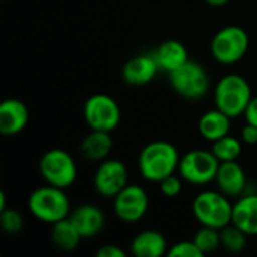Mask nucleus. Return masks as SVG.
<instances>
[{
    "mask_svg": "<svg viewBox=\"0 0 257 257\" xmlns=\"http://www.w3.org/2000/svg\"><path fill=\"white\" fill-rule=\"evenodd\" d=\"M232 224L248 236H257V194H242L233 205Z\"/></svg>",
    "mask_w": 257,
    "mask_h": 257,
    "instance_id": "dca6fc26",
    "label": "nucleus"
},
{
    "mask_svg": "<svg viewBox=\"0 0 257 257\" xmlns=\"http://www.w3.org/2000/svg\"><path fill=\"white\" fill-rule=\"evenodd\" d=\"M27 206L36 220L51 226L63 218H68L71 214V203L65 190L48 184L32 191Z\"/></svg>",
    "mask_w": 257,
    "mask_h": 257,
    "instance_id": "f03ea898",
    "label": "nucleus"
},
{
    "mask_svg": "<svg viewBox=\"0 0 257 257\" xmlns=\"http://www.w3.org/2000/svg\"><path fill=\"white\" fill-rule=\"evenodd\" d=\"M148 209V193L137 184H128L117 196L113 197V212L120 221L126 224L140 221L146 215Z\"/></svg>",
    "mask_w": 257,
    "mask_h": 257,
    "instance_id": "9d476101",
    "label": "nucleus"
},
{
    "mask_svg": "<svg viewBox=\"0 0 257 257\" xmlns=\"http://www.w3.org/2000/svg\"><path fill=\"white\" fill-rule=\"evenodd\" d=\"M179 161L181 157L175 145L166 140H155L143 146L139 154L137 166L143 179L160 184L164 178L175 175Z\"/></svg>",
    "mask_w": 257,
    "mask_h": 257,
    "instance_id": "f257e3e1",
    "label": "nucleus"
},
{
    "mask_svg": "<svg viewBox=\"0 0 257 257\" xmlns=\"http://www.w3.org/2000/svg\"><path fill=\"white\" fill-rule=\"evenodd\" d=\"M193 241L202 250L203 254H209L221 247V232L214 227L202 226V229H199L194 235Z\"/></svg>",
    "mask_w": 257,
    "mask_h": 257,
    "instance_id": "b1692460",
    "label": "nucleus"
},
{
    "mask_svg": "<svg viewBox=\"0 0 257 257\" xmlns=\"http://www.w3.org/2000/svg\"><path fill=\"white\" fill-rule=\"evenodd\" d=\"M29 122V110L20 99L9 98L0 104V134L15 136L21 133Z\"/></svg>",
    "mask_w": 257,
    "mask_h": 257,
    "instance_id": "2eb2a0df",
    "label": "nucleus"
},
{
    "mask_svg": "<svg viewBox=\"0 0 257 257\" xmlns=\"http://www.w3.org/2000/svg\"><path fill=\"white\" fill-rule=\"evenodd\" d=\"M241 139L247 145H254L257 146V126L251 123H245V126L241 131Z\"/></svg>",
    "mask_w": 257,
    "mask_h": 257,
    "instance_id": "c85d7f7f",
    "label": "nucleus"
},
{
    "mask_svg": "<svg viewBox=\"0 0 257 257\" xmlns=\"http://www.w3.org/2000/svg\"><path fill=\"white\" fill-rule=\"evenodd\" d=\"M0 226L6 235H18L24 227V220L17 209H5L0 212Z\"/></svg>",
    "mask_w": 257,
    "mask_h": 257,
    "instance_id": "393cba45",
    "label": "nucleus"
},
{
    "mask_svg": "<svg viewBox=\"0 0 257 257\" xmlns=\"http://www.w3.org/2000/svg\"><path fill=\"white\" fill-rule=\"evenodd\" d=\"M111 149H113V139L107 131L90 130V133L80 143L81 155L92 163H101L105 158H108Z\"/></svg>",
    "mask_w": 257,
    "mask_h": 257,
    "instance_id": "a211bd4d",
    "label": "nucleus"
},
{
    "mask_svg": "<svg viewBox=\"0 0 257 257\" xmlns=\"http://www.w3.org/2000/svg\"><path fill=\"white\" fill-rule=\"evenodd\" d=\"M154 54L160 65V69L169 74L190 60L185 45L178 39H167L161 42L158 48L154 51Z\"/></svg>",
    "mask_w": 257,
    "mask_h": 257,
    "instance_id": "f3484780",
    "label": "nucleus"
},
{
    "mask_svg": "<svg viewBox=\"0 0 257 257\" xmlns=\"http://www.w3.org/2000/svg\"><path fill=\"white\" fill-rule=\"evenodd\" d=\"M200 136L208 142H215L230 133L232 117H229L221 110H209L206 111L197 123Z\"/></svg>",
    "mask_w": 257,
    "mask_h": 257,
    "instance_id": "aec40b11",
    "label": "nucleus"
},
{
    "mask_svg": "<svg viewBox=\"0 0 257 257\" xmlns=\"http://www.w3.org/2000/svg\"><path fill=\"white\" fill-rule=\"evenodd\" d=\"M160 190L161 193L169 197V199H175L181 194L182 191V181L179 176L176 175H170L167 178H164L161 182H160Z\"/></svg>",
    "mask_w": 257,
    "mask_h": 257,
    "instance_id": "bb28decb",
    "label": "nucleus"
},
{
    "mask_svg": "<svg viewBox=\"0 0 257 257\" xmlns=\"http://www.w3.org/2000/svg\"><path fill=\"white\" fill-rule=\"evenodd\" d=\"M169 81L175 93L190 101L203 98L211 87L208 71L196 60H188L181 68L170 72Z\"/></svg>",
    "mask_w": 257,
    "mask_h": 257,
    "instance_id": "423d86ee",
    "label": "nucleus"
},
{
    "mask_svg": "<svg viewBox=\"0 0 257 257\" xmlns=\"http://www.w3.org/2000/svg\"><path fill=\"white\" fill-rule=\"evenodd\" d=\"M69 220L77 227L83 239L98 236L105 227V215L96 205L84 203L77 206L69 214Z\"/></svg>",
    "mask_w": 257,
    "mask_h": 257,
    "instance_id": "ddd939ff",
    "label": "nucleus"
},
{
    "mask_svg": "<svg viewBox=\"0 0 257 257\" xmlns=\"http://www.w3.org/2000/svg\"><path fill=\"white\" fill-rule=\"evenodd\" d=\"M256 148H257V146H256Z\"/></svg>",
    "mask_w": 257,
    "mask_h": 257,
    "instance_id": "473e14b6",
    "label": "nucleus"
},
{
    "mask_svg": "<svg viewBox=\"0 0 257 257\" xmlns=\"http://www.w3.org/2000/svg\"><path fill=\"white\" fill-rule=\"evenodd\" d=\"M6 209V196L3 191H0V212Z\"/></svg>",
    "mask_w": 257,
    "mask_h": 257,
    "instance_id": "2f4dec72",
    "label": "nucleus"
},
{
    "mask_svg": "<svg viewBox=\"0 0 257 257\" xmlns=\"http://www.w3.org/2000/svg\"><path fill=\"white\" fill-rule=\"evenodd\" d=\"M208 5H211V6H214V8H221V6H224V5H227L230 0H205Z\"/></svg>",
    "mask_w": 257,
    "mask_h": 257,
    "instance_id": "7c9ffc66",
    "label": "nucleus"
},
{
    "mask_svg": "<svg viewBox=\"0 0 257 257\" xmlns=\"http://www.w3.org/2000/svg\"><path fill=\"white\" fill-rule=\"evenodd\" d=\"M83 116L90 130L111 133L119 126L122 111L114 98L105 93H96L84 102Z\"/></svg>",
    "mask_w": 257,
    "mask_h": 257,
    "instance_id": "1a4fd4ad",
    "label": "nucleus"
},
{
    "mask_svg": "<svg viewBox=\"0 0 257 257\" xmlns=\"http://www.w3.org/2000/svg\"><path fill=\"white\" fill-rule=\"evenodd\" d=\"M81 239L83 238H81L80 232L72 224L69 217L53 224L51 241L56 245V248H59L62 251H72L78 247Z\"/></svg>",
    "mask_w": 257,
    "mask_h": 257,
    "instance_id": "412c9836",
    "label": "nucleus"
},
{
    "mask_svg": "<svg viewBox=\"0 0 257 257\" xmlns=\"http://www.w3.org/2000/svg\"><path fill=\"white\" fill-rule=\"evenodd\" d=\"M170 257H202L205 256L202 250L196 245L194 241H181L172 245V248L167 251Z\"/></svg>",
    "mask_w": 257,
    "mask_h": 257,
    "instance_id": "a878e982",
    "label": "nucleus"
},
{
    "mask_svg": "<svg viewBox=\"0 0 257 257\" xmlns=\"http://www.w3.org/2000/svg\"><path fill=\"white\" fill-rule=\"evenodd\" d=\"M39 172L48 185H54L63 190L69 188L78 175L75 160L68 151L60 148H53L41 157Z\"/></svg>",
    "mask_w": 257,
    "mask_h": 257,
    "instance_id": "0eeeda50",
    "label": "nucleus"
},
{
    "mask_svg": "<svg viewBox=\"0 0 257 257\" xmlns=\"http://www.w3.org/2000/svg\"><path fill=\"white\" fill-rule=\"evenodd\" d=\"M130 250L136 257H161L169 251L166 238L157 230H143L137 233L131 241Z\"/></svg>",
    "mask_w": 257,
    "mask_h": 257,
    "instance_id": "6ab92c4d",
    "label": "nucleus"
},
{
    "mask_svg": "<svg viewBox=\"0 0 257 257\" xmlns=\"http://www.w3.org/2000/svg\"><path fill=\"white\" fill-rule=\"evenodd\" d=\"M220 167V160L212 154V151L193 149L181 157L179 161V176L193 185H206L215 181Z\"/></svg>",
    "mask_w": 257,
    "mask_h": 257,
    "instance_id": "6e6552de",
    "label": "nucleus"
},
{
    "mask_svg": "<svg viewBox=\"0 0 257 257\" xmlns=\"http://www.w3.org/2000/svg\"><path fill=\"white\" fill-rule=\"evenodd\" d=\"M96 257H126V251L114 244H107L96 251Z\"/></svg>",
    "mask_w": 257,
    "mask_h": 257,
    "instance_id": "cd10ccee",
    "label": "nucleus"
},
{
    "mask_svg": "<svg viewBox=\"0 0 257 257\" xmlns=\"http://www.w3.org/2000/svg\"><path fill=\"white\" fill-rule=\"evenodd\" d=\"M221 247L229 253H241L247 245V233L235 224H229L221 230Z\"/></svg>",
    "mask_w": 257,
    "mask_h": 257,
    "instance_id": "5701e85b",
    "label": "nucleus"
},
{
    "mask_svg": "<svg viewBox=\"0 0 257 257\" xmlns=\"http://www.w3.org/2000/svg\"><path fill=\"white\" fill-rule=\"evenodd\" d=\"M244 117H245L247 123L257 126V96H253L251 101L248 102V105L244 111Z\"/></svg>",
    "mask_w": 257,
    "mask_h": 257,
    "instance_id": "c756f323",
    "label": "nucleus"
},
{
    "mask_svg": "<svg viewBox=\"0 0 257 257\" xmlns=\"http://www.w3.org/2000/svg\"><path fill=\"white\" fill-rule=\"evenodd\" d=\"M158 71L160 65L155 59V54L142 53L126 60L122 68V78L130 86H145L155 78Z\"/></svg>",
    "mask_w": 257,
    "mask_h": 257,
    "instance_id": "f8f14e48",
    "label": "nucleus"
},
{
    "mask_svg": "<svg viewBox=\"0 0 257 257\" xmlns=\"http://www.w3.org/2000/svg\"><path fill=\"white\" fill-rule=\"evenodd\" d=\"M128 185V169L116 158H105L99 163L95 176L93 187L102 197L113 199Z\"/></svg>",
    "mask_w": 257,
    "mask_h": 257,
    "instance_id": "9b49d317",
    "label": "nucleus"
},
{
    "mask_svg": "<svg viewBox=\"0 0 257 257\" xmlns=\"http://www.w3.org/2000/svg\"><path fill=\"white\" fill-rule=\"evenodd\" d=\"M215 182L218 190L227 197H239L247 188V173L238 160L223 161L220 163Z\"/></svg>",
    "mask_w": 257,
    "mask_h": 257,
    "instance_id": "4468645a",
    "label": "nucleus"
},
{
    "mask_svg": "<svg viewBox=\"0 0 257 257\" xmlns=\"http://www.w3.org/2000/svg\"><path fill=\"white\" fill-rule=\"evenodd\" d=\"M251 98L253 92L250 83L239 74L224 75L214 90L215 107L232 119L244 114Z\"/></svg>",
    "mask_w": 257,
    "mask_h": 257,
    "instance_id": "7ed1b4c3",
    "label": "nucleus"
},
{
    "mask_svg": "<svg viewBox=\"0 0 257 257\" xmlns=\"http://www.w3.org/2000/svg\"><path fill=\"white\" fill-rule=\"evenodd\" d=\"M233 205L220 190H205L193 200V215L200 226L221 230L232 223Z\"/></svg>",
    "mask_w": 257,
    "mask_h": 257,
    "instance_id": "20e7f679",
    "label": "nucleus"
},
{
    "mask_svg": "<svg viewBox=\"0 0 257 257\" xmlns=\"http://www.w3.org/2000/svg\"><path fill=\"white\" fill-rule=\"evenodd\" d=\"M250 47V38L241 26L220 29L211 41V56L221 65H233L244 59Z\"/></svg>",
    "mask_w": 257,
    "mask_h": 257,
    "instance_id": "39448f33",
    "label": "nucleus"
},
{
    "mask_svg": "<svg viewBox=\"0 0 257 257\" xmlns=\"http://www.w3.org/2000/svg\"><path fill=\"white\" fill-rule=\"evenodd\" d=\"M212 154L220 160V163L223 161H236L241 154H242V143L239 139L232 137V136H224L215 142H212Z\"/></svg>",
    "mask_w": 257,
    "mask_h": 257,
    "instance_id": "4be33fe9",
    "label": "nucleus"
}]
</instances>
